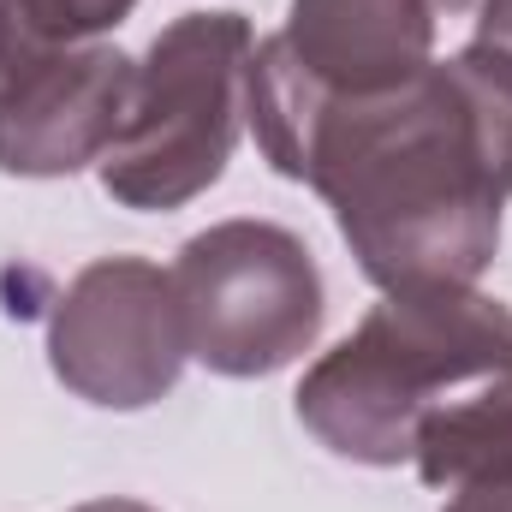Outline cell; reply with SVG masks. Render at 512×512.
Listing matches in <instances>:
<instances>
[{"label": "cell", "instance_id": "1", "mask_svg": "<svg viewBox=\"0 0 512 512\" xmlns=\"http://www.w3.org/2000/svg\"><path fill=\"white\" fill-rule=\"evenodd\" d=\"M274 173L328 197L340 239L382 286H471L501 251L512 197V60L471 42L358 102L256 126Z\"/></svg>", "mask_w": 512, "mask_h": 512}, {"label": "cell", "instance_id": "2", "mask_svg": "<svg viewBox=\"0 0 512 512\" xmlns=\"http://www.w3.org/2000/svg\"><path fill=\"white\" fill-rule=\"evenodd\" d=\"M501 370H512V310L501 298L405 286L298 382V423L340 459L411 465L417 435Z\"/></svg>", "mask_w": 512, "mask_h": 512}, {"label": "cell", "instance_id": "3", "mask_svg": "<svg viewBox=\"0 0 512 512\" xmlns=\"http://www.w3.org/2000/svg\"><path fill=\"white\" fill-rule=\"evenodd\" d=\"M245 72H251V24L239 12L173 18L149 42L131 78L126 120L108 155L96 161L102 191L137 215L185 209L191 197H203L233 161Z\"/></svg>", "mask_w": 512, "mask_h": 512}, {"label": "cell", "instance_id": "4", "mask_svg": "<svg viewBox=\"0 0 512 512\" xmlns=\"http://www.w3.org/2000/svg\"><path fill=\"white\" fill-rule=\"evenodd\" d=\"M173 292L191 358L233 382L298 364L322 334L316 256L274 221H221L185 239Z\"/></svg>", "mask_w": 512, "mask_h": 512}, {"label": "cell", "instance_id": "5", "mask_svg": "<svg viewBox=\"0 0 512 512\" xmlns=\"http://www.w3.org/2000/svg\"><path fill=\"white\" fill-rule=\"evenodd\" d=\"M191 346L173 274L143 256H102L78 268L48 316V364L102 411H143L179 387Z\"/></svg>", "mask_w": 512, "mask_h": 512}, {"label": "cell", "instance_id": "6", "mask_svg": "<svg viewBox=\"0 0 512 512\" xmlns=\"http://www.w3.org/2000/svg\"><path fill=\"white\" fill-rule=\"evenodd\" d=\"M131 66L102 42H42L0 0V173L60 179L108 155L131 102Z\"/></svg>", "mask_w": 512, "mask_h": 512}, {"label": "cell", "instance_id": "7", "mask_svg": "<svg viewBox=\"0 0 512 512\" xmlns=\"http://www.w3.org/2000/svg\"><path fill=\"white\" fill-rule=\"evenodd\" d=\"M411 465L429 489H471L483 477L512 471V370L477 382L465 399H453L411 447Z\"/></svg>", "mask_w": 512, "mask_h": 512}, {"label": "cell", "instance_id": "8", "mask_svg": "<svg viewBox=\"0 0 512 512\" xmlns=\"http://www.w3.org/2000/svg\"><path fill=\"white\" fill-rule=\"evenodd\" d=\"M6 6H12L42 42L78 48V42H96L102 30H114L137 0H6Z\"/></svg>", "mask_w": 512, "mask_h": 512}, {"label": "cell", "instance_id": "9", "mask_svg": "<svg viewBox=\"0 0 512 512\" xmlns=\"http://www.w3.org/2000/svg\"><path fill=\"white\" fill-rule=\"evenodd\" d=\"M447 512H512V471L507 477H483L471 489H453V507Z\"/></svg>", "mask_w": 512, "mask_h": 512}, {"label": "cell", "instance_id": "10", "mask_svg": "<svg viewBox=\"0 0 512 512\" xmlns=\"http://www.w3.org/2000/svg\"><path fill=\"white\" fill-rule=\"evenodd\" d=\"M477 42H483V48H495L501 60H512V0H483Z\"/></svg>", "mask_w": 512, "mask_h": 512}, {"label": "cell", "instance_id": "11", "mask_svg": "<svg viewBox=\"0 0 512 512\" xmlns=\"http://www.w3.org/2000/svg\"><path fill=\"white\" fill-rule=\"evenodd\" d=\"M72 512H155V507H143V501H84V507H72Z\"/></svg>", "mask_w": 512, "mask_h": 512}, {"label": "cell", "instance_id": "12", "mask_svg": "<svg viewBox=\"0 0 512 512\" xmlns=\"http://www.w3.org/2000/svg\"><path fill=\"white\" fill-rule=\"evenodd\" d=\"M435 12H459V6H471V0H429Z\"/></svg>", "mask_w": 512, "mask_h": 512}]
</instances>
